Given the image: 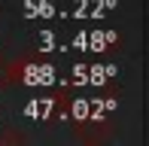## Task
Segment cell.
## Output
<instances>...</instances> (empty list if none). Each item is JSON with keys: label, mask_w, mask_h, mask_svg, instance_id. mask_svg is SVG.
<instances>
[]
</instances>
